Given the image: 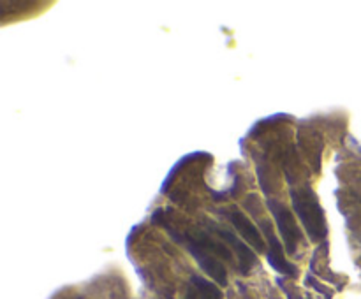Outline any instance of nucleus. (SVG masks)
Masks as SVG:
<instances>
[{
	"label": "nucleus",
	"instance_id": "obj_1",
	"mask_svg": "<svg viewBox=\"0 0 361 299\" xmlns=\"http://www.w3.org/2000/svg\"><path fill=\"white\" fill-rule=\"evenodd\" d=\"M291 201L298 218L303 224L305 231L314 243H319L326 238V218L319 204V199L310 187L296 188L291 192Z\"/></svg>",
	"mask_w": 361,
	"mask_h": 299
},
{
	"label": "nucleus",
	"instance_id": "obj_2",
	"mask_svg": "<svg viewBox=\"0 0 361 299\" xmlns=\"http://www.w3.org/2000/svg\"><path fill=\"white\" fill-rule=\"evenodd\" d=\"M171 232H173L175 239H178L180 243H184L185 247H187V250L191 252L192 257L196 259L198 264H200V268L203 269L208 277H211V280H215L218 285H222V287L227 285L226 266L222 264L220 259H218L217 255H214V254H210L208 250H204L201 245H198L196 241H192L187 234L180 236V232H177V231H171Z\"/></svg>",
	"mask_w": 361,
	"mask_h": 299
},
{
	"label": "nucleus",
	"instance_id": "obj_3",
	"mask_svg": "<svg viewBox=\"0 0 361 299\" xmlns=\"http://www.w3.org/2000/svg\"><path fill=\"white\" fill-rule=\"evenodd\" d=\"M268 208H270L271 215L275 217V222H277V227H279L280 236H282V243L284 248H286L287 254H294L301 241V232L300 227H298L296 220H294L293 213L289 209L279 201H273V199H268Z\"/></svg>",
	"mask_w": 361,
	"mask_h": 299
},
{
	"label": "nucleus",
	"instance_id": "obj_4",
	"mask_svg": "<svg viewBox=\"0 0 361 299\" xmlns=\"http://www.w3.org/2000/svg\"><path fill=\"white\" fill-rule=\"evenodd\" d=\"M264 229H266L268 241H270V245H268L266 259L268 262H270L271 268H273L275 271H279L280 275H286V277H293V275H296V266L291 264V262L286 259V255H284V250H282V243H280L279 239H277V236L271 232L270 225H264Z\"/></svg>",
	"mask_w": 361,
	"mask_h": 299
},
{
	"label": "nucleus",
	"instance_id": "obj_5",
	"mask_svg": "<svg viewBox=\"0 0 361 299\" xmlns=\"http://www.w3.org/2000/svg\"><path fill=\"white\" fill-rule=\"evenodd\" d=\"M215 232H217L218 236H220L224 241H226L227 247L233 248L234 252H236L238 255V266H240V273L247 275L250 269H252V266H256L257 262V257L254 255V252L250 250V248L247 247V245L243 243V241H240V239L236 238V234H233L231 231H226V229L222 227H214Z\"/></svg>",
	"mask_w": 361,
	"mask_h": 299
},
{
	"label": "nucleus",
	"instance_id": "obj_6",
	"mask_svg": "<svg viewBox=\"0 0 361 299\" xmlns=\"http://www.w3.org/2000/svg\"><path fill=\"white\" fill-rule=\"evenodd\" d=\"M230 220L231 224L234 225L238 232H240L241 238L245 241L252 245L257 252H263L264 250V241H263V236H261L259 229L252 224V222L248 220L241 211H231L230 213Z\"/></svg>",
	"mask_w": 361,
	"mask_h": 299
},
{
	"label": "nucleus",
	"instance_id": "obj_7",
	"mask_svg": "<svg viewBox=\"0 0 361 299\" xmlns=\"http://www.w3.org/2000/svg\"><path fill=\"white\" fill-rule=\"evenodd\" d=\"M191 285L194 287V291H196L200 299H224V294H222V291L218 289V285L207 280V278L194 275V277L191 278Z\"/></svg>",
	"mask_w": 361,
	"mask_h": 299
},
{
	"label": "nucleus",
	"instance_id": "obj_8",
	"mask_svg": "<svg viewBox=\"0 0 361 299\" xmlns=\"http://www.w3.org/2000/svg\"><path fill=\"white\" fill-rule=\"evenodd\" d=\"M307 284H309V285H312V287L316 289L317 292H321V294H326V298H328V299L331 298V292H328V289H326V287H323V285H321V284H317V282L314 280L312 277H310V278H307Z\"/></svg>",
	"mask_w": 361,
	"mask_h": 299
},
{
	"label": "nucleus",
	"instance_id": "obj_9",
	"mask_svg": "<svg viewBox=\"0 0 361 299\" xmlns=\"http://www.w3.org/2000/svg\"><path fill=\"white\" fill-rule=\"evenodd\" d=\"M184 299H200L198 298V294H196V291H194V287H188V291H187V294H185V298Z\"/></svg>",
	"mask_w": 361,
	"mask_h": 299
}]
</instances>
